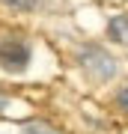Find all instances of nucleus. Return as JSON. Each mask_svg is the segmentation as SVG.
<instances>
[{
    "mask_svg": "<svg viewBox=\"0 0 128 134\" xmlns=\"http://www.w3.org/2000/svg\"><path fill=\"white\" fill-rule=\"evenodd\" d=\"M81 66L95 81H110L116 75V60L101 48V45H84L81 48Z\"/></svg>",
    "mask_w": 128,
    "mask_h": 134,
    "instance_id": "obj_1",
    "label": "nucleus"
},
{
    "mask_svg": "<svg viewBox=\"0 0 128 134\" xmlns=\"http://www.w3.org/2000/svg\"><path fill=\"white\" fill-rule=\"evenodd\" d=\"M24 134H57L51 128V125H45V122H30L27 128H24Z\"/></svg>",
    "mask_w": 128,
    "mask_h": 134,
    "instance_id": "obj_5",
    "label": "nucleus"
},
{
    "mask_svg": "<svg viewBox=\"0 0 128 134\" xmlns=\"http://www.w3.org/2000/svg\"><path fill=\"white\" fill-rule=\"evenodd\" d=\"M30 45L18 36H9V39H0V69L3 72H12L18 75L30 66Z\"/></svg>",
    "mask_w": 128,
    "mask_h": 134,
    "instance_id": "obj_2",
    "label": "nucleus"
},
{
    "mask_svg": "<svg viewBox=\"0 0 128 134\" xmlns=\"http://www.w3.org/2000/svg\"><path fill=\"white\" fill-rule=\"evenodd\" d=\"M107 33H110L113 42L128 45V15H113V18L107 21Z\"/></svg>",
    "mask_w": 128,
    "mask_h": 134,
    "instance_id": "obj_3",
    "label": "nucleus"
},
{
    "mask_svg": "<svg viewBox=\"0 0 128 134\" xmlns=\"http://www.w3.org/2000/svg\"><path fill=\"white\" fill-rule=\"evenodd\" d=\"M6 104H9V101H6V96H3V92H0V113H3V110H6Z\"/></svg>",
    "mask_w": 128,
    "mask_h": 134,
    "instance_id": "obj_7",
    "label": "nucleus"
},
{
    "mask_svg": "<svg viewBox=\"0 0 128 134\" xmlns=\"http://www.w3.org/2000/svg\"><path fill=\"white\" fill-rule=\"evenodd\" d=\"M116 104H119V107H122L125 113H128V86H122V90L116 92Z\"/></svg>",
    "mask_w": 128,
    "mask_h": 134,
    "instance_id": "obj_6",
    "label": "nucleus"
},
{
    "mask_svg": "<svg viewBox=\"0 0 128 134\" xmlns=\"http://www.w3.org/2000/svg\"><path fill=\"white\" fill-rule=\"evenodd\" d=\"M0 3L12 6V9H21V12H30V9H36V6H39V0H0Z\"/></svg>",
    "mask_w": 128,
    "mask_h": 134,
    "instance_id": "obj_4",
    "label": "nucleus"
}]
</instances>
